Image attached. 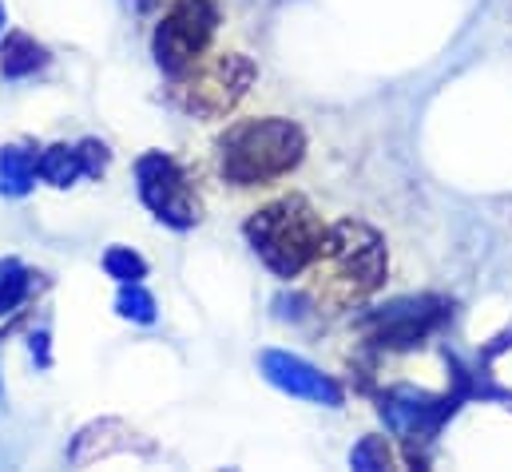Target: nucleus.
Listing matches in <instances>:
<instances>
[{
	"instance_id": "nucleus-2",
	"label": "nucleus",
	"mask_w": 512,
	"mask_h": 472,
	"mask_svg": "<svg viewBox=\"0 0 512 472\" xmlns=\"http://www.w3.org/2000/svg\"><path fill=\"white\" fill-rule=\"evenodd\" d=\"M306 155V135L290 119L235 123L219 143V171L235 187H262L290 175Z\"/></svg>"
},
{
	"instance_id": "nucleus-12",
	"label": "nucleus",
	"mask_w": 512,
	"mask_h": 472,
	"mask_svg": "<svg viewBox=\"0 0 512 472\" xmlns=\"http://www.w3.org/2000/svg\"><path fill=\"white\" fill-rule=\"evenodd\" d=\"M116 310L131 318V322H155V298L139 286V282H124V290H120V298H116Z\"/></svg>"
},
{
	"instance_id": "nucleus-4",
	"label": "nucleus",
	"mask_w": 512,
	"mask_h": 472,
	"mask_svg": "<svg viewBox=\"0 0 512 472\" xmlns=\"http://www.w3.org/2000/svg\"><path fill=\"white\" fill-rule=\"evenodd\" d=\"M175 88V104L191 116H227L243 96L247 88L255 84V64L239 52H223V56H211V60H195L191 68H183L179 76H171Z\"/></svg>"
},
{
	"instance_id": "nucleus-11",
	"label": "nucleus",
	"mask_w": 512,
	"mask_h": 472,
	"mask_svg": "<svg viewBox=\"0 0 512 472\" xmlns=\"http://www.w3.org/2000/svg\"><path fill=\"white\" fill-rule=\"evenodd\" d=\"M28 286H32V274L16 258H4L0 262V318L12 314L28 298Z\"/></svg>"
},
{
	"instance_id": "nucleus-3",
	"label": "nucleus",
	"mask_w": 512,
	"mask_h": 472,
	"mask_svg": "<svg viewBox=\"0 0 512 472\" xmlns=\"http://www.w3.org/2000/svg\"><path fill=\"white\" fill-rule=\"evenodd\" d=\"M247 238H251L258 258L278 278H298L322 254L330 227L302 195H290V199H278V203L255 211L247 223Z\"/></svg>"
},
{
	"instance_id": "nucleus-10",
	"label": "nucleus",
	"mask_w": 512,
	"mask_h": 472,
	"mask_svg": "<svg viewBox=\"0 0 512 472\" xmlns=\"http://www.w3.org/2000/svg\"><path fill=\"white\" fill-rule=\"evenodd\" d=\"M80 175H88V159H84V147H68V143H56L40 155V179L52 183V187H72Z\"/></svg>"
},
{
	"instance_id": "nucleus-5",
	"label": "nucleus",
	"mask_w": 512,
	"mask_h": 472,
	"mask_svg": "<svg viewBox=\"0 0 512 472\" xmlns=\"http://www.w3.org/2000/svg\"><path fill=\"white\" fill-rule=\"evenodd\" d=\"M219 28V8L211 0H179L155 28V60L167 76H179L191 68L215 40Z\"/></svg>"
},
{
	"instance_id": "nucleus-14",
	"label": "nucleus",
	"mask_w": 512,
	"mask_h": 472,
	"mask_svg": "<svg viewBox=\"0 0 512 472\" xmlns=\"http://www.w3.org/2000/svg\"><path fill=\"white\" fill-rule=\"evenodd\" d=\"M0 28H4V4H0Z\"/></svg>"
},
{
	"instance_id": "nucleus-8",
	"label": "nucleus",
	"mask_w": 512,
	"mask_h": 472,
	"mask_svg": "<svg viewBox=\"0 0 512 472\" xmlns=\"http://www.w3.org/2000/svg\"><path fill=\"white\" fill-rule=\"evenodd\" d=\"M44 48L32 40V36H24V32H8L4 36V44H0V72L8 76V80H24V76H32L36 68H44Z\"/></svg>"
},
{
	"instance_id": "nucleus-6",
	"label": "nucleus",
	"mask_w": 512,
	"mask_h": 472,
	"mask_svg": "<svg viewBox=\"0 0 512 472\" xmlns=\"http://www.w3.org/2000/svg\"><path fill=\"white\" fill-rule=\"evenodd\" d=\"M135 179H139V199L155 211V219H163L167 227H195L199 223V199L183 175V167L163 155V151H151L135 163Z\"/></svg>"
},
{
	"instance_id": "nucleus-7",
	"label": "nucleus",
	"mask_w": 512,
	"mask_h": 472,
	"mask_svg": "<svg viewBox=\"0 0 512 472\" xmlns=\"http://www.w3.org/2000/svg\"><path fill=\"white\" fill-rule=\"evenodd\" d=\"M262 373H266V381H274L290 397L318 401V405H338L342 401V389L326 373H318L314 365H306L302 357L294 354H278V350L262 354Z\"/></svg>"
},
{
	"instance_id": "nucleus-1",
	"label": "nucleus",
	"mask_w": 512,
	"mask_h": 472,
	"mask_svg": "<svg viewBox=\"0 0 512 472\" xmlns=\"http://www.w3.org/2000/svg\"><path fill=\"white\" fill-rule=\"evenodd\" d=\"M385 270V238L370 223L342 219L338 227H330L322 254L310 266V294L326 310H350L382 290Z\"/></svg>"
},
{
	"instance_id": "nucleus-13",
	"label": "nucleus",
	"mask_w": 512,
	"mask_h": 472,
	"mask_svg": "<svg viewBox=\"0 0 512 472\" xmlns=\"http://www.w3.org/2000/svg\"><path fill=\"white\" fill-rule=\"evenodd\" d=\"M104 270L112 274V278H120V282H139L143 274H147V262L128 250V246H112L108 254H104Z\"/></svg>"
},
{
	"instance_id": "nucleus-9",
	"label": "nucleus",
	"mask_w": 512,
	"mask_h": 472,
	"mask_svg": "<svg viewBox=\"0 0 512 472\" xmlns=\"http://www.w3.org/2000/svg\"><path fill=\"white\" fill-rule=\"evenodd\" d=\"M36 175H40V159L32 151H24V147H4L0 151V195H12V199L28 195Z\"/></svg>"
}]
</instances>
